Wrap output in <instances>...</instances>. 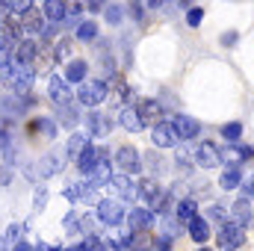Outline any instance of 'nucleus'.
Listing matches in <instances>:
<instances>
[{"label": "nucleus", "mask_w": 254, "mask_h": 251, "mask_svg": "<svg viewBox=\"0 0 254 251\" xmlns=\"http://www.w3.org/2000/svg\"><path fill=\"white\" fill-rule=\"evenodd\" d=\"M151 142L160 151H166V148H178L181 145V136H178V130H175L172 122H157L154 130H151Z\"/></svg>", "instance_id": "nucleus-4"}, {"label": "nucleus", "mask_w": 254, "mask_h": 251, "mask_svg": "<svg viewBox=\"0 0 254 251\" xmlns=\"http://www.w3.org/2000/svg\"><path fill=\"white\" fill-rule=\"evenodd\" d=\"M9 178H12V172L9 169H0V184H9Z\"/></svg>", "instance_id": "nucleus-48"}, {"label": "nucleus", "mask_w": 254, "mask_h": 251, "mask_svg": "<svg viewBox=\"0 0 254 251\" xmlns=\"http://www.w3.org/2000/svg\"><path fill=\"white\" fill-rule=\"evenodd\" d=\"M116 169H122L125 175H139L142 172V157L133 145H122L116 151Z\"/></svg>", "instance_id": "nucleus-5"}, {"label": "nucleus", "mask_w": 254, "mask_h": 251, "mask_svg": "<svg viewBox=\"0 0 254 251\" xmlns=\"http://www.w3.org/2000/svg\"><path fill=\"white\" fill-rule=\"evenodd\" d=\"M86 71H89L86 60H68V63H65V80L80 86V83L86 80Z\"/></svg>", "instance_id": "nucleus-22"}, {"label": "nucleus", "mask_w": 254, "mask_h": 251, "mask_svg": "<svg viewBox=\"0 0 254 251\" xmlns=\"http://www.w3.org/2000/svg\"><path fill=\"white\" fill-rule=\"evenodd\" d=\"M154 219H157V213L151 210V207H133V210H127V231H148L151 225H154Z\"/></svg>", "instance_id": "nucleus-6"}, {"label": "nucleus", "mask_w": 254, "mask_h": 251, "mask_svg": "<svg viewBox=\"0 0 254 251\" xmlns=\"http://www.w3.org/2000/svg\"><path fill=\"white\" fill-rule=\"evenodd\" d=\"M39 251H63V249L54 246V243H39Z\"/></svg>", "instance_id": "nucleus-46"}, {"label": "nucleus", "mask_w": 254, "mask_h": 251, "mask_svg": "<svg viewBox=\"0 0 254 251\" xmlns=\"http://www.w3.org/2000/svg\"><path fill=\"white\" fill-rule=\"evenodd\" d=\"M201 21H204V9H201V6H192L190 12H187V24H190V27H198Z\"/></svg>", "instance_id": "nucleus-40"}, {"label": "nucleus", "mask_w": 254, "mask_h": 251, "mask_svg": "<svg viewBox=\"0 0 254 251\" xmlns=\"http://www.w3.org/2000/svg\"><path fill=\"white\" fill-rule=\"evenodd\" d=\"M231 219H234V222H240L243 228H252V225H254V210H252V204H249V195H243V198H237V201H234Z\"/></svg>", "instance_id": "nucleus-13"}, {"label": "nucleus", "mask_w": 254, "mask_h": 251, "mask_svg": "<svg viewBox=\"0 0 254 251\" xmlns=\"http://www.w3.org/2000/svg\"><path fill=\"white\" fill-rule=\"evenodd\" d=\"M104 18H107V24H122V21H125V9H122L119 3H113V6H107Z\"/></svg>", "instance_id": "nucleus-35"}, {"label": "nucleus", "mask_w": 254, "mask_h": 251, "mask_svg": "<svg viewBox=\"0 0 254 251\" xmlns=\"http://www.w3.org/2000/svg\"><path fill=\"white\" fill-rule=\"evenodd\" d=\"M36 127H39L48 139H54V136H57V125H54L51 119H39V122H36Z\"/></svg>", "instance_id": "nucleus-41"}, {"label": "nucleus", "mask_w": 254, "mask_h": 251, "mask_svg": "<svg viewBox=\"0 0 254 251\" xmlns=\"http://www.w3.org/2000/svg\"><path fill=\"white\" fill-rule=\"evenodd\" d=\"M104 98H107V80H83L77 86V101L83 107H92L95 110Z\"/></svg>", "instance_id": "nucleus-2"}, {"label": "nucleus", "mask_w": 254, "mask_h": 251, "mask_svg": "<svg viewBox=\"0 0 254 251\" xmlns=\"http://www.w3.org/2000/svg\"><path fill=\"white\" fill-rule=\"evenodd\" d=\"M33 60H36V45H33V42H27V39H21V42L15 45L12 63H33Z\"/></svg>", "instance_id": "nucleus-25"}, {"label": "nucleus", "mask_w": 254, "mask_h": 251, "mask_svg": "<svg viewBox=\"0 0 254 251\" xmlns=\"http://www.w3.org/2000/svg\"><path fill=\"white\" fill-rule=\"evenodd\" d=\"M219 133H222L225 142H240V139H243V125H240V122H228V125L219 127Z\"/></svg>", "instance_id": "nucleus-29"}, {"label": "nucleus", "mask_w": 254, "mask_h": 251, "mask_svg": "<svg viewBox=\"0 0 254 251\" xmlns=\"http://www.w3.org/2000/svg\"><path fill=\"white\" fill-rule=\"evenodd\" d=\"M110 181H113V163H110L107 157H98V163H95L92 172H89V184L104 187V184H110Z\"/></svg>", "instance_id": "nucleus-14"}, {"label": "nucleus", "mask_w": 254, "mask_h": 251, "mask_svg": "<svg viewBox=\"0 0 254 251\" xmlns=\"http://www.w3.org/2000/svg\"><path fill=\"white\" fill-rule=\"evenodd\" d=\"M154 240L148 231H130V251H151Z\"/></svg>", "instance_id": "nucleus-28"}, {"label": "nucleus", "mask_w": 254, "mask_h": 251, "mask_svg": "<svg viewBox=\"0 0 254 251\" xmlns=\"http://www.w3.org/2000/svg\"><path fill=\"white\" fill-rule=\"evenodd\" d=\"M240 189H243V195H249V198H254V175L249 178V181H243V187H240Z\"/></svg>", "instance_id": "nucleus-44"}, {"label": "nucleus", "mask_w": 254, "mask_h": 251, "mask_svg": "<svg viewBox=\"0 0 254 251\" xmlns=\"http://www.w3.org/2000/svg\"><path fill=\"white\" fill-rule=\"evenodd\" d=\"M77 39H80V42H92V39H98V24H95V21H83V24L77 27Z\"/></svg>", "instance_id": "nucleus-31"}, {"label": "nucleus", "mask_w": 254, "mask_h": 251, "mask_svg": "<svg viewBox=\"0 0 254 251\" xmlns=\"http://www.w3.org/2000/svg\"><path fill=\"white\" fill-rule=\"evenodd\" d=\"M0 33H3V24H0Z\"/></svg>", "instance_id": "nucleus-52"}, {"label": "nucleus", "mask_w": 254, "mask_h": 251, "mask_svg": "<svg viewBox=\"0 0 254 251\" xmlns=\"http://www.w3.org/2000/svg\"><path fill=\"white\" fill-rule=\"evenodd\" d=\"M60 113H63V122L65 125H77V122H80V113H77V107H71V104H63V107H60Z\"/></svg>", "instance_id": "nucleus-39"}, {"label": "nucleus", "mask_w": 254, "mask_h": 251, "mask_svg": "<svg viewBox=\"0 0 254 251\" xmlns=\"http://www.w3.org/2000/svg\"><path fill=\"white\" fill-rule=\"evenodd\" d=\"M187 231H190V237L198 246H204V243L210 240V222H207L204 216H192L190 225H187Z\"/></svg>", "instance_id": "nucleus-19"}, {"label": "nucleus", "mask_w": 254, "mask_h": 251, "mask_svg": "<svg viewBox=\"0 0 254 251\" xmlns=\"http://www.w3.org/2000/svg\"><path fill=\"white\" fill-rule=\"evenodd\" d=\"M175 216H178V222H181V225H190L192 216H198V204H195V198H192V195H187V198H181V201H178Z\"/></svg>", "instance_id": "nucleus-23"}, {"label": "nucleus", "mask_w": 254, "mask_h": 251, "mask_svg": "<svg viewBox=\"0 0 254 251\" xmlns=\"http://www.w3.org/2000/svg\"><path fill=\"white\" fill-rule=\"evenodd\" d=\"M222 163V157H219V148L213 145V142H198L195 145V166H201V169H216Z\"/></svg>", "instance_id": "nucleus-7"}, {"label": "nucleus", "mask_w": 254, "mask_h": 251, "mask_svg": "<svg viewBox=\"0 0 254 251\" xmlns=\"http://www.w3.org/2000/svg\"><path fill=\"white\" fill-rule=\"evenodd\" d=\"M136 110H139V116H142L145 125H157V122L166 119V107H163L157 98H145V101H139Z\"/></svg>", "instance_id": "nucleus-10"}, {"label": "nucleus", "mask_w": 254, "mask_h": 251, "mask_svg": "<svg viewBox=\"0 0 254 251\" xmlns=\"http://www.w3.org/2000/svg\"><path fill=\"white\" fill-rule=\"evenodd\" d=\"M83 122H86V130H89V136H107V133L113 130V122H110L104 113H98V110H92V113H89Z\"/></svg>", "instance_id": "nucleus-12"}, {"label": "nucleus", "mask_w": 254, "mask_h": 251, "mask_svg": "<svg viewBox=\"0 0 254 251\" xmlns=\"http://www.w3.org/2000/svg\"><path fill=\"white\" fill-rule=\"evenodd\" d=\"M204 213H207L204 219H207V222H213V225H225V222H228V213H225V207H222V204H210Z\"/></svg>", "instance_id": "nucleus-30"}, {"label": "nucleus", "mask_w": 254, "mask_h": 251, "mask_svg": "<svg viewBox=\"0 0 254 251\" xmlns=\"http://www.w3.org/2000/svg\"><path fill=\"white\" fill-rule=\"evenodd\" d=\"M107 246L116 251H130V234H113V237H107Z\"/></svg>", "instance_id": "nucleus-34"}, {"label": "nucleus", "mask_w": 254, "mask_h": 251, "mask_svg": "<svg viewBox=\"0 0 254 251\" xmlns=\"http://www.w3.org/2000/svg\"><path fill=\"white\" fill-rule=\"evenodd\" d=\"M86 145H89V136H83V133H71V136H68L65 151H68V157H71V160H77V157L86 151Z\"/></svg>", "instance_id": "nucleus-27"}, {"label": "nucleus", "mask_w": 254, "mask_h": 251, "mask_svg": "<svg viewBox=\"0 0 254 251\" xmlns=\"http://www.w3.org/2000/svg\"><path fill=\"white\" fill-rule=\"evenodd\" d=\"M237 39H240L237 33H225V36H222V45H225V48H234V45H237Z\"/></svg>", "instance_id": "nucleus-45"}, {"label": "nucleus", "mask_w": 254, "mask_h": 251, "mask_svg": "<svg viewBox=\"0 0 254 251\" xmlns=\"http://www.w3.org/2000/svg\"><path fill=\"white\" fill-rule=\"evenodd\" d=\"M172 125H175V130H178V136H181V139H195V136L201 133V125H198L192 116H184V113H181V116H175V119H172Z\"/></svg>", "instance_id": "nucleus-16"}, {"label": "nucleus", "mask_w": 254, "mask_h": 251, "mask_svg": "<svg viewBox=\"0 0 254 251\" xmlns=\"http://www.w3.org/2000/svg\"><path fill=\"white\" fill-rule=\"evenodd\" d=\"M12 251H39V249H33V246H27V243H18V246H12Z\"/></svg>", "instance_id": "nucleus-47"}, {"label": "nucleus", "mask_w": 254, "mask_h": 251, "mask_svg": "<svg viewBox=\"0 0 254 251\" xmlns=\"http://www.w3.org/2000/svg\"><path fill=\"white\" fill-rule=\"evenodd\" d=\"M45 24H48V18H45V12H36V9H27V12L21 15V27H24V33H33V36H39V33L45 30Z\"/></svg>", "instance_id": "nucleus-17"}, {"label": "nucleus", "mask_w": 254, "mask_h": 251, "mask_svg": "<svg viewBox=\"0 0 254 251\" xmlns=\"http://www.w3.org/2000/svg\"><path fill=\"white\" fill-rule=\"evenodd\" d=\"M12 68H15V92L18 95H24V92H30L33 89V80H36V68H33V63H12Z\"/></svg>", "instance_id": "nucleus-8"}, {"label": "nucleus", "mask_w": 254, "mask_h": 251, "mask_svg": "<svg viewBox=\"0 0 254 251\" xmlns=\"http://www.w3.org/2000/svg\"><path fill=\"white\" fill-rule=\"evenodd\" d=\"M45 198H48V189H45V187H36V201H33V210H36V213L45 207Z\"/></svg>", "instance_id": "nucleus-42"}, {"label": "nucleus", "mask_w": 254, "mask_h": 251, "mask_svg": "<svg viewBox=\"0 0 254 251\" xmlns=\"http://www.w3.org/2000/svg\"><path fill=\"white\" fill-rule=\"evenodd\" d=\"M110 189H113V195L119 198V201H133L136 198V184L130 181V175H113V181H110Z\"/></svg>", "instance_id": "nucleus-11"}, {"label": "nucleus", "mask_w": 254, "mask_h": 251, "mask_svg": "<svg viewBox=\"0 0 254 251\" xmlns=\"http://www.w3.org/2000/svg\"><path fill=\"white\" fill-rule=\"evenodd\" d=\"M95 216H98L104 225L119 228V225L127 219L125 201H119V198H101V201H98V213H95Z\"/></svg>", "instance_id": "nucleus-1"}, {"label": "nucleus", "mask_w": 254, "mask_h": 251, "mask_svg": "<svg viewBox=\"0 0 254 251\" xmlns=\"http://www.w3.org/2000/svg\"><path fill=\"white\" fill-rule=\"evenodd\" d=\"M60 172V154H48L42 157V178H51Z\"/></svg>", "instance_id": "nucleus-32"}, {"label": "nucleus", "mask_w": 254, "mask_h": 251, "mask_svg": "<svg viewBox=\"0 0 254 251\" xmlns=\"http://www.w3.org/2000/svg\"><path fill=\"white\" fill-rule=\"evenodd\" d=\"M201 251H213V249H201Z\"/></svg>", "instance_id": "nucleus-50"}, {"label": "nucleus", "mask_w": 254, "mask_h": 251, "mask_svg": "<svg viewBox=\"0 0 254 251\" xmlns=\"http://www.w3.org/2000/svg\"><path fill=\"white\" fill-rule=\"evenodd\" d=\"M54 60H57V63H68V60H71V39H63V42L57 45Z\"/></svg>", "instance_id": "nucleus-38"}, {"label": "nucleus", "mask_w": 254, "mask_h": 251, "mask_svg": "<svg viewBox=\"0 0 254 251\" xmlns=\"http://www.w3.org/2000/svg\"><path fill=\"white\" fill-rule=\"evenodd\" d=\"M98 157H101V154H98V148H95V145L89 142V145H86V151H83V154L77 157V169H80L83 175H89V172H92V166L98 163Z\"/></svg>", "instance_id": "nucleus-26"}, {"label": "nucleus", "mask_w": 254, "mask_h": 251, "mask_svg": "<svg viewBox=\"0 0 254 251\" xmlns=\"http://www.w3.org/2000/svg\"><path fill=\"white\" fill-rule=\"evenodd\" d=\"M154 249L157 251H172V237H169V234L157 237V240H154Z\"/></svg>", "instance_id": "nucleus-43"}, {"label": "nucleus", "mask_w": 254, "mask_h": 251, "mask_svg": "<svg viewBox=\"0 0 254 251\" xmlns=\"http://www.w3.org/2000/svg\"><path fill=\"white\" fill-rule=\"evenodd\" d=\"M192 157H195V151H190L187 145H178V148H175V163H178L181 169H190Z\"/></svg>", "instance_id": "nucleus-33"}, {"label": "nucleus", "mask_w": 254, "mask_h": 251, "mask_svg": "<svg viewBox=\"0 0 254 251\" xmlns=\"http://www.w3.org/2000/svg\"><path fill=\"white\" fill-rule=\"evenodd\" d=\"M86 249L89 251H110V246H107V240H101L98 234H86Z\"/></svg>", "instance_id": "nucleus-37"}, {"label": "nucleus", "mask_w": 254, "mask_h": 251, "mask_svg": "<svg viewBox=\"0 0 254 251\" xmlns=\"http://www.w3.org/2000/svg\"><path fill=\"white\" fill-rule=\"evenodd\" d=\"M219 157H222V163H225V166H243V163H246L240 142H228L225 148H219Z\"/></svg>", "instance_id": "nucleus-21"}, {"label": "nucleus", "mask_w": 254, "mask_h": 251, "mask_svg": "<svg viewBox=\"0 0 254 251\" xmlns=\"http://www.w3.org/2000/svg\"><path fill=\"white\" fill-rule=\"evenodd\" d=\"M48 95H51V101H54L57 107L71 104V89H68V80H65V77H60V74H51V77H48Z\"/></svg>", "instance_id": "nucleus-9"}, {"label": "nucleus", "mask_w": 254, "mask_h": 251, "mask_svg": "<svg viewBox=\"0 0 254 251\" xmlns=\"http://www.w3.org/2000/svg\"><path fill=\"white\" fill-rule=\"evenodd\" d=\"M3 3H6V9H9L12 15H18V18H21L27 9H33V3H30V0H3Z\"/></svg>", "instance_id": "nucleus-36"}, {"label": "nucleus", "mask_w": 254, "mask_h": 251, "mask_svg": "<svg viewBox=\"0 0 254 251\" xmlns=\"http://www.w3.org/2000/svg\"><path fill=\"white\" fill-rule=\"evenodd\" d=\"M65 15H68V9H65L63 0H45V18L51 24H63Z\"/></svg>", "instance_id": "nucleus-24"}, {"label": "nucleus", "mask_w": 254, "mask_h": 251, "mask_svg": "<svg viewBox=\"0 0 254 251\" xmlns=\"http://www.w3.org/2000/svg\"><path fill=\"white\" fill-rule=\"evenodd\" d=\"M119 122H122V127L130 130V133L145 130V122H142V116H139V110H136V107H125V110H122V116H119Z\"/></svg>", "instance_id": "nucleus-20"}, {"label": "nucleus", "mask_w": 254, "mask_h": 251, "mask_svg": "<svg viewBox=\"0 0 254 251\" xmlns=\"http://www.w3.org/2000/svg\"><path fill=\"white\" fill-rule=\"evenodd\" d=\"M243 243H246V228H243L240 222H234V219L225 222L222 231H219V240H216L219 251H237Z\"/></svg>", "instance_id": "nucleus-3"}, {"label": "nucleus", "mask_w": 254, "mask_h": 251, "mask_svg": "<svg viewBox=\"0 0 254 251\" xmlns=\"http://www.w3.org/2000/svg\"><path fill=\"white\" fill-rule=\"evenodd\" d=\"M136 3H145V0H136Z\"/></svg>", "instance_id": "nucleus-51"}, {"label": "nucleus", "mask_w": 254, "mask_h": 251, "mask_svg": "<svg viewBox=\"0 0 254 251\" xmlns=\"http://www.w3.org/2000/svg\"><path fill=\"white\" fill-rule=\"evenodd\" d=\"M63 251H89V249H86V243H77V246H68V249H63Z\"/></svg>", "instance_id": "nucleus-49"}, {"label": "nucleus", "mask_w": 254, "mask_h": 251, "mask_svg": "<svg viewBox=\"0 0 254 251\" xmlns=\"http://www.w3.org/2000/svg\"><path fill=\"white\" fill-rule=\"evenodd\" d=\"M160 195H163V189L157 187V181H151V178H148V181H142V184L136 187V198L142 201V207H154Z\"/></svg>", "instance_id": "nucleus-15"}, {"label": "nucleus", "mask_w": 254, "mask_h": 251, "mask_svg": "<svg viewBox=\"0 0 254 251\" xmlns=\"http://www.w3.org/2000/svg\"><path fill=\"white\" fill-rule=\"evenodd\" d=\"M243 181H246V175H243V166H228L222 175H219V187L222 189H240L243 187Z\"/></svg>", "instance_id": "nucleus-18"}]
</instances>
